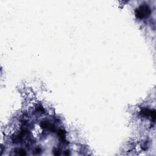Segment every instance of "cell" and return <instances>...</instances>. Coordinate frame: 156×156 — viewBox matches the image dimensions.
<instances>
[{
    "mask_svg": "<svg viewBox=\"0 0 156 156\" xmlns=\"http://www.w3.org/2000/svg\"><path fill=\"white\" fill-rule=\"evenodd\" d=\"M151 13V9L148 5L143 4L140 5L135 10V15L138 19H143L149 16Z\"/></svg>",
    "mask_w": 156,
    "mask_h": 156,
    "instance_id": "6da1fadb",
    "label": "cell"
}]
</instances>
